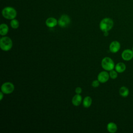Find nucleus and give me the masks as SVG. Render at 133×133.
Here are the masks:
<instances>
[{
  "mask_svg": "<svg viewBox=\"0 0 133 133\" xmlns=\"http://www.w3.org/2000/svg\"><path fill=\"white\" fill-rule=\"evenodd\" d=\"M121 48L120 43L117 41H114L111 43L109 46L110 51L112 53L117 52Z\"/></svg>",
  "mask_w": 133,
  "mask_h": 133,
  "instance_id": "1a4fd4ad",
  "label": "nucleus"
},
{
  "mask_svg": "<svg viewBox=\"0 0 133 133\" xmlns=\"http://www.w3.org/2000/svg\"><path fill=\"white\" fill-rule=\"evenodd\" d=\"M75 91L76 94H80L82 91V89L80 87H77L75 88Z\"/></svg>",
  "mask_w": 133,
  "mask_h": 133,
  "instance_id": "aec40b11",
  "label": "nucleus"
},
{
  "mask_svg": "<svg viewBox=\"0 0 133 133\" xmlns=\"http://www.w3.org/2000/svg\"><path fill=\"white\" fill-rule=\"evenodd\" d=\"M115 69L118 73H122L126 70V65L123 62H118L115 66Z\"/></svg>",
  "mask_w": 133,
  "mask_h": 133,
  "instance_id": "ddd939ff",
  "label": "nucleus"
},
{
  "mask_svg": "<svg viewBox=\"0 0 133 133\" xmlns=\"http://www.w3.org/2000/svg\"><path fill=\"white\" fill-rule=\"evenodd\" d=\"M0 97H1V98H0V100H2L3 98V97H4V93L1 91V92H0Z\"/></svg>",
  "mask_w": 133,
  "mask_h": 133,
  "instance_id": "412c9836",
  "label": "nucleus"
},
{
  "mask_svg": "<svg viewBox=\"0 0 133 133\" xmlns=\"http://www.w3.org/2000/svg\"><path fill=\"white\" fill-rule=\"evenodd\" d=\"M113 24L114 23L112 19L109 18H105L100 23V29L103 32H108L113 28Z\"/></svg>",
  "mask_w": 133,
  "mask_h": 133,
  "instance_id": "f257e3e1",
  "label": "nucleus"
},
{
  "mask_svg": "<svg viewBox=\"0 0 133 133\" xmlns=\"http://www.w3.org/2000/svg\"><path fill=\"white\" fill-rule=\"evenodd\" d=\"M46 25L49 28H54L58 24V20L53 17H50L47 19L45 22Z\"/></svg>",
  "mask_w": 133,
  "mask_h": 133,
  "instance_id": "9d476101",
  "label": "nucleus"
},
{
  "mask_svg": "<svg viewBox=\"0 0 133 133\" xmlns=\"http://www.w3.org/2000/svg\"><path fill=\"white\" fill-rule=\"evenodd\" d=\"M119 94L123 97H126L129 95V90L125 86L121 87L119 89Z\"/></svg>",
  "mask_w": 133,
  "mask_h": 133,
  "instance_id": "2eb2a0df",
  "label": "nucleus"
},
{
  "mask_svg": "<svg viewBox=\"0 0 133 133\" xmlns=\"http://www.w3.org/2000/svg\"><path fill=\"white\" fill-rule=\"evenodd\" d=\"M132 50L133 51V47H132Z\"/></svg>",
  "mask_w": 133,
  "mask_h": 133,
  "instance_id": "5701e85b",
  "label": "nucleus"
},
{
  "mask_svg": "<svg viewBox=\"0 0 133 133\" xmlns=\"http://www.w3.org/2000/svg\"><path fill=\"white\" fill-rule=\"evenodd\" d=\"M121 56L123 60L125 61L130 60L133 58V51L129 49H125L122 52Z\"/></svg>",
  "mask_w": 133,
  "mask_h": 133,
  "instance_id": "6e6552de",
  "label": "nucleus"
},
{
  "mask_svg": "<svg viewBox=\"0 0 133 133\" xmlns=\"http://www.w3.org/2000/svg\"><path fill=\"white\" fill-rule=\"evenodd\" d=\"M109 75L112 79H115L117 77V72L116 70H112L110 71Z\"/></svg>",
  "mask_w": 133,
  "mask_h": 133,
  "instance_id": "a211bd4d",
  "label": "nucleus"
},
{
  "mask_svg": "<svg viewBox=\"0 0 133 133\" xmlns=\"http://www.w3.org/2000/svg\"><path fill=\"white\" fill-rule=\"evenodd\" d=\"M107 130L111 133H114L117 130V127L115 123L113 122H110L108 124L107 126Z\"/></svg>",
  "mask_w": 133,
  "mask_h": 133,
  "instance_id": "f8f14e48",
  "label": "nucleus"
},
{
  "mask_svg": "<svg viewBox=\"0 0 133 133\" xmlns=\"http://www.w3.org/2000/svg\"><path fill=\"white\" fill-rule=\"evenodd\" d=\"M9 31L8 25L5 23H2L0 25V34L2 36H5L7 34Z\"/></svg>",
  "mask_w": 133,
  "mask_h": 133,
  "instance_id": "4468645a",
  "label": "nucleus"
},
{
  "mask_svg": "<svg viewBox=\"0 0 133 133\" xmlns=\"http://www.w3.org/2000/svg\"><path fill=\"white\" fill-rule=\"evenodd\" d=\"M12 47V41L10 38L4 36L0 39V47L3 51H7L11 49Z\"/></svg>",
  "mask_w": 133,
  "mask_h": 133,
  "instance_id": "f03ea898",
  "label": "nucleus"
},
{
  "mask_svg": "<svg viewBox=\"0 0 133 133\" xmlns=\"http://www.w3.org/2000/svg\"><path fill=\"white\" fill-rule=\"evenodd\" d=\"M82 101V97L79 94H76L72 99V103L74 106H78Z\"/></svg>",
  "mask_w": 133,
  "mask_h": 133,
  "instance_id": "9b49d317",
  "label": "nucleus"
},
{
  "mask_svg": "<svg viewBox=\"0 0 133 133\" xmlns=\"http://www.w3.org/2000/svg\"><path fill=\"white\" fill-rule=\"evenodd\" d=\"M14 85L9 82L3 83L1 86V91L4 94H10L14 91Z\"/></svg>",
  "mask_w": 133,
  "mask_h": 133,
  "instance_id": "39448f33",
  "label": "nucleus"
},
{
  "mask_svg": "<svg viewBox=\"0 0 133 133\" xmlns=\"http://www.w3.org/2000/svg\"><path fill=\"white\" fill-rule=\"evenodd\" d=\"M92 103V99L89 96H86L84 98L83 102V106L86 108H89Z\"/></svg>",
  "mask_w": 133,
  "mask_h": 133,
  "instance_id": "dca6fc26",
  "label": "nucleus"
},
{
  "mask_svg": "<svg viewBox=\"0 0 133 133\" xmlns=\"http://www.w3.org/2000/svg\"><path fill=\"white\" fill-rule=\"evenodd\" d=\"M108 35H109L108 32H104V36H107Z\"/></svg>",
  "mask_w": 133,
  "mask_h": 133,
  "instance_id": "4be33fe9",
  "label": "nucleus"
},
{
  "mask_svg": "<svg viewBox=\"0 0 133 133\" xmlns=\"http://www.w3.org/2000/svg\"><path fill=\"white\" fill-rule=\"evenodd\" d=\"M109 73H108L107 71H102L98 74L97 78L100 83H104L109 80Z\"/></svg>",
  "mask_w": 133,
  "mask_h": 133,
  "instance_id": "0eeeda50",
  "label": "nucleus"
},
{
  "mask_svg": "<svg viewBox=\"0 0 133 133\" xmlns=\"http://www.w3.org/2000/svg\"><path fill=\"white\" fill-rule=\"evenodd\" d=\"M102 68L105 71H111L115 68L113 60L110 57H104L101 61Z\"/></svg>",
  "mask_w": 133,
  "mask_h": 133,
  "instance_id": "20e7f679",
  "label": "nucleus"
},
{
  "mask_svg": "<svg viewBox=\"0 0 133 133\" xmlns=\"http://www.w3.org/2000/svg\"><path fill=\"white\" fill-rule=\"evenodd\" d=\"M100 83V82L98 79L97 80H94L91 83V86L94 88H97L99 86Z\"/></svg>",
  "mask_w": 133,
  "mask_h": 133,
  "instance_id": "6ab92c4d",
  "label": "nucleus"
},
{
  "mask_svg": "<svg viewBox=\"0 0 133 133\" xmlns=\"http://www.w3.org/2000/svg\"><path fill=\"white\" fill-rule=\"evenodd\" d=\"M2 16L6 19L12 20L15 19L17 16V11L11 7H6L2 11Z\"/></svg>",
  "mask_w": 133,
  "mask_h": 133,
  "instance_id": "7ed1b4c3",
  "label": "nucleus"
},
{
  "mask_svg": "<svg viewBox=\"0 0 133 133\" xmlns=\"http://www.w3.org/2000/svg\"><path fill=\"white\" fill-rule=\"evenodd\" d=\"M10 26L11 27L14 29H17V28H18L19 26V21L15 19H12L10 21Z\"/></svg>",
  "mask_w": 133,
  "mask_h": 133,
  "instance_id": "f3484780",
  "label": "nucleus"
},
{
  "mask_svg": "<svg viewBox=\"0 0 133 133\" xmlns=\"http://www.w3.org/2000/svg\"><path fill=\"white\" fill-rule=\"evenodd\" d=\"M71 22L70 17L66 15H62L58 21V25L61 28H65L68 26Z\"/></svg>",
  "mask_w": 133,
  "mask_h": 133,
  "instance_id": "423d86ee",
  "label": "nucleus"
}]
</instances>
